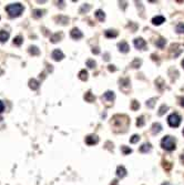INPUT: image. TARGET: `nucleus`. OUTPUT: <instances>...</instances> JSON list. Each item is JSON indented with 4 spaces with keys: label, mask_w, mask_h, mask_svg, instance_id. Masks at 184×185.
<instances>
[{
    "label": "nucleus",
    "mask_w": 184,
    "mask_h": 185,
    "mask_svg": "<svg viewBox=\"0 0 184 185\" xmlns=\"http://www.w3.org/2000/svg\"><path fill=\"white\" fill-rule=\"evenodd\" d=\"M131 66L133 67V68H140V66H141V60H139V59H135V60L133 61L131 63Z\"/></svg>",
    "instance_id": "28"
},
{
    "label": "nucleus",
    "mask_w": 184,
    "mask_h": 185,
    "mask_svg": "<svg viewBox=\"0 0 184 185\" xmlns=\"http://www.w3.org/2000/svg\"><path fill=\"white\" fill-rule=\"evenodd\" d=\"M140 108V104H139V102L138 101H132V103H131V109L133 110V111H137L138 109Z\"/></svg>",
    "instance_id": "26"
},
{
    "label": "nucleus",
    "mask_w": 184,
    "mask_h": 185,
    "mask_svg": "<svg viewBox=\"0 0 184 185\" xmlns=\"http://www.w3.org/2000/svg\"><path fill=\"white\" fill-rule=\"evenodd\" d=\"M116 175H118V177H120V179H123L126 175V170L123 165H120V166L116 167Z\"/></svg>",
    "instance_id": "10"
},
{
    "label": "nucleus",
    "mask_w": 184,
    "mask_h": 185,
    "mask_svg": "<svg viewBox=\"0 0 184 185\" xmlns=\"http://www.w3.org/2000/svg\"><path fill=\"white\" fill-rule=\"evenodd\" d=\"M99 52H100V50H99L98 48H93V49H92V53H94V54H98Z\"/></svg>",
    "instance_id": "35"
},
{
    "label": "nucleus",
    "mask_w": 184,
    "mask_h": 185,
    "mask_svg": "<svg viewBox=\"0 0 184 185\" xmlns=\"http://www.w3.org/2000/svg\"><path fill=\"white\" fill-rule=\"evenodd\" d=\"M95 17H97L98 19H99V20H100V21H103V20H104L105 19V15H104V12H103L102 10H100V9H99V10H97L95 11Z\"/></svg>",
    "instance_id": "18"
},
{
    "label": "nucleus",
    "mask_w": 184,
    "mask_h": 185,
    "mask_svg": "<svg viewBox=\"0 0 184 185\" xmlns=\"http://www.w3.org/2000/svg\"><path fill=\"white\" fill-rule=\"evenodd\" d=\"M175 30H176V32L177 33H184V24H179L177 26H176V28H175Z\"/></svg>",
    "instance_id": "24"
},
{
    "label": "nucleus",
    "mask_w": 184,
    "mask_h": 185,
    "mask_svg": "<svg viewBox=\"0 0 184 185\" xmlns=\"http://www.w3.org/2000/svg\"><path fill=\"white\" fill-rule=\"evenodd\" d=\"M29 53L32 54V56H38V54L40 53V50L38 49V47H36V45H31V47H29Z\"/></svg>",
    "instance_id": "16"
},
{
    "label": "nucleus",
    "mask_w": 184,
    "mask_h": 185,
    "mask_svg": "<svg viewBox=\"0 0 184 185\" xmlns=\"http://www.w3.org/2000/svg\"><path fill=\"white\" fill-rule=\"evenodd\" d=\"M139 140H140V136H139V135L134 134L133 136H132V138L130 139V142H131V143H137V142H139Z\"/></svg>",
    "instance_id": "30"
},
{
    "label": "nucleus",
    "mask_w": 184,
    "mask_h": 185,
    "mask_svg": "<svg viewBox=\"0 0 184 185\" xmlns=\"http://www.w3.org/2000/svg\"><path fill=\"white\" fill-rule=\"evenodd\" d=\"M133 43H134V47L137 48V49H140V50H143V49L145 48V45H147L145 40H143L142 38H137V39H134Z\"/></svg>",
    "instance_id": "5"
},
{
    "label": "nucleus",
    "mask_w": 184,
    "mask_h": 185,
    "mask_svg": "<svg viewBox=\"0 0 184 185\" xmlns=\"http://www.w3.org/2000/svg\"><path fill=\"white\" fill-rule=\"evenodd\" d=\"M79 79L82 80V81L88 80V72L85 71V70H81V71L79 72Z\"/></svg>",
    "instance_id": "21"
},
{
    "label": "nucleus",
    "mask_w": 184,
    "mask_h": 185,
    "mask_svg": "<svg viewBox=\"0 0 184 185\" xmlns=\"http://www.w3.org/2000/svg\"><path fill=\"white\" fill-rule=\"evenodd\" d=\"M89 9H90V6L89 5H84L83 7H82L81 8V12H83V10H85V12H87V11H89Z\"/></svg>",
    "instance_id": "33"
},
{
    "label": "nucleus",
    "mask_w": 184,
    "mask_h": 185,
    "mask_svg": "<svg viewBox=\"0 0 184 185\" xmlns=\"http://www.w3.org/2000/svg\"><path fill=\"white\" fill-rule=\"evenodd\" d=\"M87 67H89V68H94L95 67V61L94 60H91V59H89V60L87 61Z\"/></svg>",
    "instance_id": "29"
},
{
    "label": "nucleus",
    "mask_w": 184,
    "mask_h": 185,
    "mask_svg": "<svg viewBox=\"0 0 184 185\" xmlns=\"http://www.w3.org/2000/svg\"><path fill=\"white\" fill-rule=\"evenodd\" d=\"M140 151H141L142 153H147V152H150L151 151V144L150 143H145V144H143V145L140 148Z\"/></svg>",
    "instance_id": "17"
},
{
    "label": "nucleus",
    "mask_w": 184,
    "mask_h": 185,
    "mask_svg": "<svg viewBox=\"0 0 184 185\" xmlns=\"http://www.w3.org/2000/svg\"><path fill=\"white\" fill-rule=\"evenodd\" d=\"M43 15V10H40V9H36L33 10V17L34 18H40Z\"/></svg>",
    "instance_id": "25"
},
{
    "label": "nucleus",
    "mask_w": 184,
    "mask_h": 185,
    "mask_svg": "<svg viewBox=\"0 0 184 185\" xmlns=\"http://www.w3.org/2000/svg\"><path fill=\"white\" fill-rule=\"evenodd\" d=\"M62 38H63V35L60 32V33H55V35H53L52 37L50 38V40L52 43H55V42H58V41H60Z\"/></svg>",
    "instance_id": "14"
},
{
    "label": "nucleus",
    "mask_w": 184,
    "mask_h": 185,
    "mask_svg": "<svg viewBox=\"0 0 184 185\" xmlns=\"http://www.w3.org/2000/svg\"><path fill=\"white\" fill-rule=\"evenodd\" d=\"M99 142V138H98L97 135H88L87 138H85V143H87L88 145H94L97 143Z\"/></svg>",
    "instance_id": "6"
},
{
    "label": "nucleus",
    "mask_w": 184,
    "mask_h": 185,
    "mask_svg": "<svg viewBox=\"0 0 184 185\" xmlns=\"http://www.w3.org/2000/svg\"><path fill=\"white\" fill-rule=\"evenodd\" d=\"M181 105H182V106H184V98H182V99H181Z\"/></svg>",
    "instance_id": "37"
},
{
    "label": "nucleus",
    "mask_w": 184,
    "mask_h": 185,
    "mask_svg": "<svg viewBox=\"0 0 184 185\" xmlns=\"http://www.w3.org/2000/svg\"><path fill=\"white\" fill-rule=\"evenodd\" d=\"M181 159H182V161H183V163H184V152L182 153V156H181Z\"/></svg>",
    "instance_id": "38"
},
{
    "label": "nucleus",
    "mask_w": 184,
    "mask_h": 185,
    "mask_svg": "<svg viewBox=\"0 0 184 185\" xmlns=\"http://www.w3.org/2000/svg\"><path fill=\"white\" fill-rule=\"evenodd\" d=\"M118 48H119V50L121 51L122 53H126L128 51H129V45L125 42V41H121V42H119L118 43Z\"/></svg>",
    "instance_id": "9"
},
{
    "label": "nucleus",
    "mask_w": 184,
    "mask_h": 185,
    "mask_svg": "<svg viewBox=\"0 0 184 185\" xmlns=\"http://www.w3.org/2000/svg\"><path fill=\"white\" fill-rule=\"evenodd\" d=\"M168 105H165V104H163V105L161 106L160 110H159V115H163L164 112H166V110H168Z\"/></svg>",
    "instance_id": "27"
},
{
    "label": "nucleus",
    "mask_w": 184,
    "mask_h": 185,
    "mask_svg": "<svg viewBox=\"0 0 184 185\" xmlns=\"http://www.w3.org/2000/svg\"><path fill=\"white\" fill-rule=\"evenodd\" d=\"M143 124H144V120H143V116H141V118H139L137 121V125L138 127H143Z\"/></svg>",
    "instance_id": "32"
},
{
    "label": "nucleus",
    "mask_w": 184,
    "mask_h": 185,
    "mask_svg": "<svg viewBox=\"0 0 184 185\" xmlns=\"http://www.w3.org/2000/svg\"><path fill=\"white\" fill-rule=\"evenodd\" d=\"M109 70L110 71H116V68H114V66H109Z\"/></svg>",
    "instance_id": "36"
},
{
    "label": "nucleus",
    "mask_w": 184,
    "mask_h": 185,
    "mask_svg": "<svg viewBox=\"0 0 184 185\" xmlns=\"http://www.w3.org/2000/svg\"><path fill=\"white\" fill-rule=\"evenodd\" d=\"M162 185H171V184H170V183H168V182H165V183H163Z\"/></svg>",
    "instance_id": "39"
},
{
    "label": "nucleus",
    "mask_w": 184,
    "mask_h": 185,
    "mask_svg": "<svg viewBox=\"0 0 184 185\" xmlns=\"http://www.w3.org/2000/svg\"><path fill=\"white\" fill-rule=\"evenodd\" d=\"M51 58H52L55 61H61L63 58H64V54H63V52L61 50L55 49V50H53V52L51 53Z\"/></svg>",
    "instance_id": "4"
},
{
    "label": "nucleus",
    "mask_w": 184,
    "mask_h": 185,
    "mask_svg": "<svg viewBox=\"0 0 184 185\" xmlns=\"http://www.w3.org/2000/svg\"><path fill=\"white\" fill-rule=\"evenodd\" d=\"M165 43H166V41H165V39H159V40H156V42H155V45H156V47H159V48H163L164 45H165Z\"/></svg>",
    "instance_id": "23"
},
{
    "label": "nucleus",
    "mask_w": 184,
    "mask_h": 185,
    "mask_svg": "<svg viewBox=\"0 0 184 185\" xmlns=\"http://www.w3.org/2000/svg\"><path fill=\"white\" fill-rule=\"evenodd\" d=\"M161 131H162V125H161L160 123H154V124L152 125V132L154 133V134H158Z\"/></svg>",
    "instance_id": "15"
},
{
    "label": "nucleus",
    "mask_w": 184,
    "mask_h": 185,
    "mask_svg": "<svg viewBox=\"0 0 184 185\" xmlns=\"http://www.w3.org/2000/svg\"><path fill=\"white\" fill-rule=\"evenodd\" d=\"M182 66H183V68H184V60L182 61Z\"/></svg>",
    "instance_id": "40"
},
{
    "label": "nucleus",
    "mask_w": 184,
    "mask_h": 185,
    "mask_svg": "<svg viewBox=\"0 0 184 185\" xmlns=\"http://www.w3.org/2000/svg\"><path fill=\"white\" fill-rule=\"evenodd\" d=\"M29 88L31 90H37L39 89V82L36 79H30L29 80Z\"/></svg>",
    "instance_id": "13"
},
{
    "label": "nucleus",
    "mask_w": 184,
    "mask_h": 185,
    "mask_svg": "<svg viewBox=\"0 0 184 185\" xmlns=\"http://www.w3.org/2000/svg\"><path fill=\"white\" fill-rule=\"evenodd\" d=\"M9 39V32L5 30H0V42H6Z\"/></svg>",
    "instance_id": "12"
},
{
    "label": "nucleus",
    "mask_w": 184,
    "mask_h": 185,
    "mask_svg": "<svg viewBox=\"0 0 184 185\" xmlns=\"http://www.w3.org/2000/svg\"><path fill=\"white\" fill-rule=\"evenodd\" d=\"M114 98H116V94H114L113 91H107L102 97L103 100L109 101V102H112V101L114 100Z\"/></svg>",
    "instance_id": "8"
},
{
    "label": "nucleus",
    "mask_w": 184,
    "mask_h": 185,
    "mask_svg": "<svg viewBox=\"0 0 184 185\" xmlns=\"http://www.w3.org/2000/svg\"><path fill=\"white\" fill-rule=\"evenodd\" d=\"M84 99H85V101H87V102H93V101H94V95L92 94L91 92H87L85 93V95H84Z\"/></svg>",
    "instance_id": "20"
},
{
    "label": "nucleus",
    "mask_w": 184,
    "mask_h": 185,
    "mask_svg": "<svg viewBox=\"0 0 184 185\" xmlns=\"http://www.w3.org/2000/svg\"><path fill=\"white\" fill-rule=\"evenodd\" d=\"M183 135H184V129H183Z\"/></svg>",
    "instance_id": "42"
},
{
    "label": "nucleus",
    "mask_w": 184,
    "mask_h": 185,
    "mask_svg": "<svg viewBox=\"0 0 184 185\" xmlns=\"http://www.w3.org/2000/svg\"><path fill=\"white\" fill-rule=\"evenodd\" d=\"M121 150H122V152H123V153L125 154V155H126V154H130V153H131V152H132V150H131V148H126V146H122V148H121Z\"/></svg>",
    "instance_id": "31"
},
{
    "label": "nucleus",
    "mask_w": 184,
    "mask_h": 185,
    "mask_svg": "<svg viewBox=\"0 0 184 185\" xmlns=\"http://www.w3.org/2000/svg\"><path fill=\"white\" fill-rule=\"evenodd\" d=\"M3 110H5V104H3L2 101H0V113L3 112Z\"/></svg>",
    "instance_id": "34"
},
{
    "label": "nucleus",
    "mask_w": 184,
    "mask_h": 185,
    "mask_svg": "<svg viewBox=\"0 0 184 185\" xmlns=\"http://www.w3.org/2000/svg\"><path fill=\"white\" fill-rule=\"evenodd\" d=\"M22 42H24V39H22L21 36H18V37H16L15 39H13V43H15L16 45H21Z\"/></svg>",
    "instance_id": "22"
},
{
    "label": "nucleus",
    "mask_w": 184,
    "mask_h": 185,
    "mask_svg": "<svg viewBox=\"0 0 184 185\" xmlns=\"http://www.w3.org/2000/svg\"><path fill=\"white\" fill-rule=\"evenodd\" d=\"M70 36H71L72 39H76V40H79V39H81V38L83 37L82 32L80 31L78 28H73V29L71 30V32H70Z\"/></svg>",
    "instance_id": "7"
},
{
    "label": "nucleus",
    "mask_w": 184,
    "mask_h": 185,
    "mask_svg": "<svg viewBox=\"0 0 184 185\" xmlns=\"http://www.w3.org/2000/svg\"><path fill=\"white\" fill-rule=\"evenodd\" d=\"M163 22H165V18L163 16H156L152 19V24H155V26H160Z\"/></svg>",
    "instance_id": "11"
},
{
    "label": "nucleus",
    "mask_w": 184,
    "mask_h": 185,
    "mask_svg": "<svg viewBox=\"0 0 184 185\" xmlns=\"http://www.w3.org/2000/svg\"><path fill=\"white\" fill-rule=\"evenodd\" d=\"M118 36V32L116 30H107L105 31V37L108 38H116Z\"/></svg>",
    "instance_id": "19"
},
{
    "label": "nucleus",
    "mask_w": 184,
    "mask_h": 185,
    "mask_svg": "<svg viewBox=\"0 0 184 185\" xmlns=\"http://www.w3.org/2000/svg\"><path fill=\"white\" fill-rule=\"evenodd\" d=\"M6 11L8 12L10 17H19L21 13L24 12V6L21 3H10L6 7Z\"/></svg>",
    "instance_id": "1"
},
{
    "label": "nucleus",
    "mask_w": 184,
    "mask_h": 185,
    "mask_svg": "<svg viewBox=\"0 0 184 185\" xmlns=\"http://www.w3.org/2000/svg\"><path fill=\"white\" fill-rule=\"evenodd\" d=\"M168 123L170 127H177L181 123V116L177 113H172L169 115L168 118Z\"/></svg>",
    "instance_id": "3"
},
{
    "label": "nucleus",
    "mask_w": 184,
    "mask_h": 185,
    "mask_svg": "<svg viewBox=\"0 0 184 185\" xmlns=\"http://www.w3.org/2000/svg\"><path fill=\"white\" fill-rule=\"evenodd\" d=\"M161 145H162V148L166 151H173V150H175V148H176L175 140H174L172 136H170V135H166V136H164V138L162 139V141H161Z\"/></svg>",
    "instance_id": "2"
},
{
    "label": "nucleus",
    "mask_w": 184,
    "mask_h": 185,
    "mask_svg": "<svg viewBox=\"0 0 184 185\" xmlns=\"http://www.w3.org/2000/svg\"><path fill=\"white\" fill-rule=\"evenodd\" d=\"M1 73H2V70H1V69H0V74H1Z\"/></svg>",
    "instance_id": "41"
}]
</instances>
